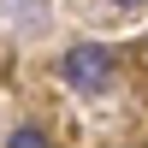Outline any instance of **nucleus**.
I'll use <instances>...</instances> for the list:
<instances>
[{
    "label": "nucleus",
    "mask_w": 148,
    "mask_h": 148,
    "mask_svg": "<svg viewBox=\"0 0 148 148\" xmlns=\"http://www.w3.org/2000/svg\"><path fill=\"white\" fill-rule=\"evenodd\" d=\"M6 12H18V24L24 30H42V18H47V0H0Z\"/></svg>",
    "instance_id": "2"
},
{
    "label": "nucleus",
    "mask_w": 148,
    "mask_h": 148,
    "mask_svg": "<svg viewBox=\"0 0 148 148\" xmlns=\"http://www.w3.org/2000/svg\"><path fill=\"white\" fill-rule=\"evenodd\" d=\"M113 6H142V0H113Z\"/></svg>",
    "instance_id": "4"
},
{
    "label": "nucleus",
    "mask_w": 148,
    "mask_h": 148,
    "mask_svg": "<svg viewBox=\"0 0 148 148\" xmlns=\"http://www.w3.org/2000/svg\"><path fill=\"white\" fill-rule=\"evenodd\" d=\"M59 77L71 83V89L77 95H101L107 83H113V53H107V47H71L65 59H59Z\"/></svg>",
    "instance_id": "1"
},
{
    "label": "nucleus",
    "mask_w": 148,
    "mask_h": 148,
    "mask_svg": "<svg viewBox=\"0 0 148 148\" xmlns=\"http://www.w3.org/2000/svg\"><path fill=\"white\" fill-rule=\"evenodd\" d=\"M12 142H18V148H42V142H47V130H36V125H18V130H12Z\"/></svg>",
    "instance_id": "3"
}]
</instances>
